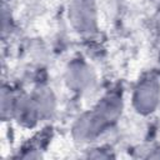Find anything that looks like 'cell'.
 <instances>
[{"instance_id":"6da1fadb","label":"cell","mask_w":160,"mask_h":160,"mask_svg":"<svg viewBox=\"0 0 160 160\" xmlns=\"http://www.w3.org/2000/svg\"><path fill=\"white\" fill-rule=\"evenodd\" d=\"M158 98H159V86L152 81L150 82L148 81V82H142L139 86V89H136L134 100L139 111H144V110L152 111V109L158 102Z\"/></svg>"},{"instance_id":"3957f363","label":"cell","mask_w":160,"mask_h":160,"mask_svg":"<svg viewBox=\"0 0 160 160\" xmlns=\"http://www.w3.org/2000/svg\"><path fill=\"white\" fill-rule=\"evenodd\" d=\"M4 1H8V0H4Z\"/></svg>"},{"instance_id":"7a4b0ae2","label":"cell","mask_w":160,"mask_h":160,"mask_svg":"<svg viewBox=\"0 0 160 160\" xmlns=\"http://www.w3.org/2000/svg\"><path fill=\"white\" fill-rule=\"evenodd\" d=\"M94 20L95 19L92 15V8L88 1L80 0L71 6V21L79 30L81 31L90 30Z\"/></svg>"}]
</instances>
